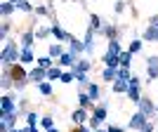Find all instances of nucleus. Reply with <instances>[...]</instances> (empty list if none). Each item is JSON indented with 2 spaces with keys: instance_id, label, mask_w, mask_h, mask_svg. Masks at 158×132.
I'll use <instances>...</instances> for the list:
<instances>
[{
  "instance_id": "obj_1",
  "label": "nucleus",
  "mask_w": 158,
  "mask_h": 132,
  "mask_svg": "<svg viewBox=\"0 0 158 132\" xmlns=\"http://www.w3.org/2000/svg\"><path fill=\"white\" fill-rule=\"evenodd\" d=\"M19 57H21V50H19V45H17L14 40H7V43H5V47H2V66H5V68L14 66Z\"/></svg>"
},
{
  "instance_id": "obj_2",
  "label": "nucleus",
  "mask_w": 158,
  "mask_h": 132,
  "mask_svg": "<svg viewBox=\"0 0 158 132\" xmlns=\"http://www.w3.org/2000/svg\"><path fill=\"white\" fill-rule=\"evenodd\" d=\"M19 111V106H17V101H14L12 94H2V99H0V113H17Z\"/></svg>"
},
{
  "instance_id": "obj_3",
  "label": "nucleus",
  "mask_w": 158,
  "mask_h": 132,
  "mask_svg": "<svg viewBox=\"0 0 158 132\" xmlns=\"http://www.w3.org/2000/svg\"><path fill=\"white\" fill-rule=\"evenodd\" d=\"M149 123V118H146L142 111H137V113H132V118H130V123H127V130H142V127Z\"/></svg>"
},
{
  "instance_id": "obj_4",
  "label": "nucleus",
  "mask_w": 158,
  "mask_h": 132,
  "mask_svg": "<svg viewBox=\"0 0 158 132\" xmlns=\"http://www.w3.org/2000/svg\"><path fill=\"white\" fill-rule=\"evenodd\" d=\"M139 111L144 113L146 118H151V116H156V104H153L149 97H142L139 99Z\"/></svg>"
},
{
  "instance_id": "obj_5",
  "label": "nucleus",
  "mask_w": 158,
  "mask_h": 132,
  "mask_svg": "<svg viewBox=\"0 0 158 132\" xmlns=\"http://www.w3.org/2000/svg\"><path fill=\"white\" fill-rule=\"evenodd\" d=\"M102 61H104L106 68H120V54H116V52H109V50H106Z\"/></svg>"
},
{
  "instance_id": "obj_6",
  "label": "nucleus",
  "mask_w": 158,
  "mask_h": 132,
  "mask_svg": "<svg viewBox=\"0 0 158 132\" xmlns=\"http://www.w3.org/2000/svg\"><path fill=\"white\" fill-rule=\"evenodd\" d=\"M71 123H73V125H85V123H90L87 109H76V111L71 113Z\"/></svg>"
},
{
  "instance_id": "obj_7",
  "label": "nucleus",
  "mask_w": 158,
  "mask_h": 132,
  "mask_svg": "<svg viewBox=\"0 0 158 132\" xmlns=\"http://www.w3.org/2000/svg\"><path fill=\"white\" fill-rule=\"evenodd\" d=\"M45 78H47V68L35 66V68H31V71H28V80H31V83H35V85H40Z\"/></svg>"
},
{
  "instance_id": "obj_8",
  "label": "nucleus",
  "mask_w": 158,
  "mask_h": 132,
  "mask_svg": "<svg viewBox=\"0 0 158 132\" xmlns=\"http://www.w3.org/2000/svg\"><path fill=\"white\" fill-rule=\"evenodd\" d=\"M10 76H12V80L14 83H19V80H28V73L21 68L19 64H14V66H10Z\"/></svg>"
},
{
  "instance_id": "obj_9",
  "label": "nucleus",
  "mask_w": 158,
  "mask_h": 132,
  "mask_svg": "<svg viewBox=\"0 0 158 132\" xmlns=\"http://www.w3.org/2000/svg\"><path fill=\"white\" fill-rule=\"evenodd\" d=\"M90 68H92V59H78L76 64L71 66L73 73H87Z\"/></svg>"
},
{
  "instance_id": "obj_10",
  "label": "nucleus",
  "mask_w": 158,
  "mask_h": 132,
  "mask_svg": "<svg viewBox=\"0 0 158 132\" xmlns=\"http://www.w3.org/2000/svg\"><path fill=\"white\" fill-rule=\"evenodd\" d=\"M35 59V54H33V47H21V57H19V64H33Z\"/></svg>"
},
{
  "instance_id": "obj_11",
  "label": "nucleus",
  "mask_w": 158,
  "mask_h": 132,
  "mask_svg": "<svg viewBox=\"0 0 158 132\" xmlns=\"http://www.w3.org/2000/svg\"><path fill=\"white\" fill-rule=\"evenodd\" d=\"M52 35H54L57 40H66V43H71V38H73L71 33H66L59 24H52Z\"/></svg>"
},
{
  "instance_id": "obj_12",
  "label": "nucleus",
  "mask_w": 158,
  "mask_h": 132,
  "mask_svg": "<svg viewBox=\"0 0 158 132\" xmlns=\"http://www.w3.org/2000/svg\"><path fill=\"white\" fill-rule=\"evenodd\" d=\"M92 118L99 120V123H104V120H106V101H102L99 106L92 109Z\"/></svg>"
},
{
  "instance_id": "obj_13",
  "label": "nucleus",
  "mask_w": 158,
  "mask_h": 132,
  "mask_svg": "<svg viewBox=\"0 0 158 132\" xmlns=\"http://www.w3.org/2000/svg\"><path fill=\"white\" fill-rule=\"evenodd\" d=\"M142 40H146V43H158V28L156 26H146Z\"/></svg>"
},
{
  "instance_id": "obj_14",
  "label": "nucleus",
  "mask_w": 158,
  "mask_h": 132,
  "mask_svg": "<svg viewBox=\"0 0 158 132\" xmlns=\"http://www.w3.org/2000/svg\"><path fill=\"white\" fill-rule=\"evenodd\" d=\"M83 45H85L87 54L94 52V31H92V28H87V35H85V40H83Z\"/></svg>"
},
{
  "instance_id": "obj_15",
  "label": "nucleus",
  "mask_w": 158,
  "mask_h": 132,
  "mask_svg": "<svg viewBox=\"0 0 158 132\" xmlns=\"http://www.w3.org/2000/svg\"><path fill=\"white\" fill-rule=\"evenodd\" d=\"M69 52H71V54H76V57H78L80 52H85V45H83L80 40L71 38V43H69Z\"/></svg>"
},
{
  "instance_id": "obj_16",
  "label": "nucleus",
  "mask_w": 158,
  "mask_h": 132,
  "mask_svg": "<svg viewBox=\"0 0 158 132\" xmlns=\"http://www.w3.org/2000/svg\"><path fill=\"white\" fill-rule=\"evenodd\" d=\"M125 94H127L130 101H135V104H139V99H142V94H139V85H130Z\"/></svg>"
},
{
  "instance_id": "obj_17",
  "label": "nucleus",
  "mask_w": 158,
  "mask_h": 132,
  "mask_svg": "<svg viewBox=\"0 0 158 132\" xmlns=\"http://www.w3.org/2000/svg\"><path fill=\"white\" fill-rule=\"evenodd\" d=\"M47 54H50L52 59H61V54H64V47L57 45V43H52V45L47 47Z\"/></svg>"
},
{
  "instance_id": "obj_18",
  "label": "nucleus",
  "mask_w": 158,
  "mask_h": 132,
  "mask_svg": "<svg viewBox=\"0 0 158 132\" xmlns=\"http://www.w3.org/2000/svg\"><path fill=\"white\" fill-rule=\"evenodd\" d=\"M78 104L80 109H92V97L87 92H78Z\"/></svg>"
},
{
  "instance_id": "obj_19",
  "label": "nucleus",
  "mask_w": 158,
  "mask_h": 132,
  "mask_svg": "<svg viewBox=\"0 0 158 132\" xmlns=\"http://www.w3.org/2000/svg\"><path fill=\"white\" fill-rule=\"evenodd\" d=\"M76 61H78V57H76V54L64 52V54H61V59H59V66H73Z\"/></svg>"
},
{
  "instance_id": "obj_20",
  "label": "nucleus",
  "mask_w": 158,
  "mask_h": 132,
  "mask_svg": "<svg viewBox=\"0 0 158 132\" xmlns=\"http://www.w3.org/2000/svg\"><path fill=\"white\" fill-rule=\"evenodd\" d=\"M102 78H104L106 83H116V80H118V68H104Z\"/></svg>"
},
{
  "instance_id": "obj_21",
  "label": "nucleus",
  "mask_w": 158,
  "mask_h": 132,
  "mask_svg": "<svg viewBox=\"0 0 158 132\" xmlns=\"http://www.w3.org/2000/svg\"><path fill=\"white\" fill-rule=\"evenodd\" d=\"M85 90H87V94L92 97V101H97V99L102 97V90H99V85H97V83H90V85H87Z\"/></svg>"
},
{
  "instance_id": "obj_22",
  "label": "nucleus",
  "mask_w": 158,
  "mask_h": 132,
  "mask_svg": "<svg viewBox=\"0 0 158 132\" xmlns=\"http://www.w3.org/2000/svg\"><path fill=\"white\" fill-rule=\"evenodd\" d=\"M61 76H64V73H61L59 66H52V68L47 71V80H50V83H54V80H61Z\"/></svg>"
},
{
  "instance_id": "obj_23",
  "label": "nucleus",
  "mask_w": 158,
  "mask_h": 132,
  "mask_svg": "<svg viewBox=\"0 0 158 132\" xmlns=\"http://www.w3.org/2000/svg\"><path fill=\"white\" fill-rule=\"evenodd\" d=\"M38 66H40V68H47V71H50V68L54 66V59L50 57V54H45V57H38Z\"/></svg>"
},
{
  "instance_id": "obj_24",
  "label": "nucleus",
  "mask_w": 158,
  "mask_h": 132,
  "mask_svg": "<svg viewBox=\"0 0 158 132\" xmlns=\"http://www.w3.org/2000/svg\"><path fill=\"white\" fill-rule=\"evenodd\" d=\"M33 40H35V33L26 31L24 35H21V47H33Z\"/></svg>"
},
{
  "instance_id": "obj_25",
  "label": "nucleus",
  "mask_w": 158,
  "mask_h": 132,
  "mask_svg": "<svg viewBox=\"0 0 158 132\" xmlns=\"http://www.w3.org/2000/svg\"><path fill=\"white\" fill-rule=\"evenodd\" d=\"M132 64V52L127 50V52H120V68H130Z\"/></svg>"
},
{
  "instance_id": "obj_26",
  "label": "nucleus",
  "mask_w": 158,
  "mask_h": 132,
  "mask_svg": "<svg viewBox=\"0 0 158 132\" xmlns=\"http://www.w3.org/2000/svg\"><path fill=\"white\" fill-rule=\"evenodd\" d=\"M14 10H17V5H14V2H10V0L0 5V12H2V17H10V14H12Z\"/></svg>"
},
{
  "instance_id": "obj_27",
  "label": "nucleus",
  "mask_w": 158,
  "mask_h": 132,
  "mask_svg": "<svg viewBox=\"0 0 158 132\" xmlns=\"http://www.w3.org/2000/svg\"><path fill=\"white\" fill-rule=\"evenodd\" d=\"M90 28H92L94 33H97V31H102V28H104V26H102V19H99L97 14H90Z\"/></svg>"
},
{
  "instance_id": "obj_28",
  "label": "nucleus",
  "mask_w": 158,
  "mask_h": 132,
  "mask_svg": "<svg viewBox=\"0 0 158 132\" xmlns=\"http://www.w3.org/2000/svg\"><path fill=\"white\" fill-rule=\"evenodd\" d=\"M102 33H104V35H106L109 40L118 38V28H116V26H104V28H102Z\"/></svg>"
},
{
  "instance_id": "obj_29",
  "label": "nucleus",
  "mask_w": 158,
  "mask_h": 132,
  "mask_svg": "<svg viewBox=\"0 0 158 132\" xmlns=\"http://www.w3.org/2000/svg\"><path fill=\"white\" fill-rule=\"evenodd\" d=\"M76 76V83H78L80 87H87L90 85V78H87V73H73Z\"/></svg>"
},
{
  "instance_id": "obj_30",
  "label": "nucleus",
  "mask_w": 158,
  "mask_h": 132,
  "mask_svg": "<svg viewBox=\"0 0 158 132\" xmlns=\"http://www.w3.org/2000/svg\"><path fill=\"white\" fill-rule=\"evenodd\" d=\"M127 87H130V83H125V80H116V83H113V92H127Z\"/></svg>"
},
{
  "instance_id": "obj_31",
  "label": "nucleus",
  "mask_w": 158,
  "mask_h": 132,
  "mask_svg": "<svg viewBox=\"0 0 158 132\" xmlns=\"http://www.w3.org/2000/svg\"><path fill=\"white\" fill-rule=\"evenodd\" d=\"M109 52H116V54H120V52H123V50H120V40H118V38L109 40Z\"/></svg>"
},
{
  "instance_id": "obj_32",
  "label": "nucleus",
  "mask_w": 158,
  "mask_h": 132,
  "mask_svg": "<svg viewBox=\"0 0 158 132\" xmlns=\"http://www.w3.org/2000/svg\"><path fill=\"white\" fill-rule=\"evenodd\" d=\"M38 92L43 94V97H50V94H52V85H50V83H40V85H38Z\"/></svg>"
},
{
  "instance_id": "obj_33",
  "label": "nucleus",
  "mask_w": 158,
  "mask_h": 132,
  "mask_svg": "<svg viewBox=\"0 0 158 132\" xmlns=\"http://www.w3.org/2000/svg\"><path fill=\"white\" fill-rule=\"evenodd\" d=\"M40 125L45 127V130H52L54 127V118L52 116H43V118H40Z\"/></svg>"
},
{
  "instance_id": "obj_34",
  "label": "nucleus",
  "mask_w": 158,
  "mask_h": 132,
  "mask_svg": "<svg viewBox=\"0 0 158 132\" xmlns=\"http://www.w3.org/2000/svg\"><path fill=\"white\" fill-rule=\"evenodd\" d=\"M17 10H21V12H33V5L28 0H19V2H17Z\"/></svg>"
},
{
  "instance_id": "obj_35",
  "label": "nucleus",
  "mask_w": 158,
  "mask_h": 132,
  "mask_svg": "<svg viewBox=\"0 0 158 132\" xmlns=\"http://www.w3.org/2000/svg\"><path fill=\"white\" fill-rule=\"evenodd\" d=\"M52 33V26H40L38 31H35V38H47Z\"/></svg>"
},
{
  "instance_id": "obj_36",
  "label": "nucleus",
  "mask_w": 158,
  "mask_h": 132,
  "mask_svg": "<svg viewBox=\"0 0 158 132\" xmlns=\"http://www.w3.org/2000/svg\"><path fill=\"white\" fill-rule=\"evenodd\" d=\"M146 71H149V83H153L158 78V66H146Z\"/></svg>"
},
{
  "instance_id": "obj_37",
  "label": "nucleus",
  "mask_w": 158,
  "mask_h": 132,
  "mask_svg": "<svg viewBox=\"0 0 158 132\" xmlns=\"http://www.w3.org/2000/svg\"><path fill=\"white\" fill-rule=\"evenodd\" d=\"M130 71H127V68H118V80H125V83H130Z\"/></svg>"
},
{
  "instance_id": "obj_38",
  "label": "nucleus",
  "mask_w": 158,
  "mask_h": 132,
  "mask_svg": "<svg viewBox=\"0 0 158 132\" xmlns=\"http://www.w3.org/2000/svg\"><path fill=\"white\" fill-rule=\"evenodd\" d=\"M26 123H28V125H38V116H35V111L26 113Z\"/></svg>"
},
{
  "instance_id": "obj_39",
  "label": "nucleus",
  "mask_w": 158,
  "mask_h": 132,
  "mask_svg": "<svg viewBox=\"0 0 158 132\" xmlns=\"http://www.w3.org/2000/svg\"><path fill=\"white\" fill-rule=\"evenodd\" d=\"M139 50H142V40H132L130 43V52L135 54V52H139Z\"/></svg>"
},
{
  "instance_id": "obj_40",
  "label": "nucleus",
  "mask_w": 158,
  "mask_h": 132,
  "mask_svg": "<svg viewBox=\"0 0 158 132\" xmlns=\"http://www.w3.org/2000/svg\"><path fill=\"white\" fill-rule=\"evenodd\" d=\"M76 80V76H73V71H66L64 76H61V83H73Z\"/></svg>"
},
{
  "instance_id": "obj_41",
  "label": "nucleus",
  "mask_w": 158,
  "mask_h": 132,
  "mask_svg": "<svg viewBox=\"0 0 158 132\" xmlns=\"http://www.w3.org/2000/svg\"><path fill=\"white\" fill-rule=\"evenodd\" d=\"M28 83H31V80H19V83H14V90H17V92H21V90H26Z\"/></svg>"
},
{
  "instance_id": "obj_42",
  "label": "nucleus",
  "mask_w": 158,
  "mask_h": 132,
  "mask_svg": "<svg viewBox=\"0 0 158 132\" xmlns=\"http://www.w3.org/2000/svg\"><path fill=\"white\" fill-rule=\"evenodd\" d=\"M71 132H94V130H92L90 125H76V127H73Z\"/></svg>"
},
{
  "instance_id": "obj_43",
  "label": "nucleus",
  "mask_w": 158,
  "mask_h": 132,
  "mask_svg": "<svg viewBox=\"0 0 158 132\" xmlns=\"http://www.w3.org/2000/svg\"><path fill=\"white\" fill-rule=\"evenodd\" d=\"M7 33H10V24L5 21V24L0 26V40H5V35H7Z\"/></svg>"
},
{
  "instance_id": "obj_44",
  "label": "nucleus",
  "mask_w": 158,
  "mask_h": 132,
  "mask_svg": "<svg viewBox=\"0 0 158 132\" xmlns=\"http://www.w3.org/2000/svg\"><path fill=\"white\" fill-rule=\"evenodd\" d=\"M146 66H158V54H151V57H146Z\"/></svg>"
},
{
  "instance_id": "obj_45",
  "label": "nucleus",
  "mask_w": 158,
  "mask_h": 132,
  "mask_svg": "<svg viewBox=\"0 0 158 132\" xmlns=\"http://www.w3.org/2000/svg\"><path fill=\"white\" fill-rule=\"evenodd\" d=\"M139 132H156V125H153L151 120H149V123H146V125L142 127V130H139Z\"/></svg>"
},
{
  "instance_id": "obj_46",
  "label": "nucleus",
  "mask_w": 158,
  "mask_h": 132,
  "mask_svg": "<svg viewBox=\"0 0 158 132\" xmlns=\"http://www.w3.org/2000/svg\"><path fill=\"white\" fill-rule=\"evenodd\" d=\"M21 132H40V130H38V125H26Z\"/></svg>"
},
{
  "instance_id": "obj_47",
  "label": "nucleus",
  "mask_w": 158,
  "mask_h": 132,
  "mask_svg": "<svg viewBox=\"0 0 158 132\" xmlns=\"http://www.w3.org/2000/svg\"><path fill=\"white\" fill-rule=\"evenodd\" d=\"M47 12H50V7H43V5L35 7V14H47Z\"/></svg>"
},
{
  "instance_id": "obj_48",
  "label": "nucleus",
  "mask_w": 158,
  "mask_h": 132,
  "mask_svg": "<svg viewBox=\"0 0 158 132\" xmlns=\"http://www.w3.org/2000/svg\"><path fill=\"white\" fill-rule=\"evenodd\" d=\"M149 26H156L158 28V14H153L151 19H149Z\"/></svg>"
},
{
  "instance_id": "obj_49",
  "label": "nucleus",
  "mask_w": 158,
  "mask_h": 132,
  "mask_svg": "<svg viewBox=\"0 0 158 132\" xmlns=\"http://www.w3.org/2000/svg\"><path fill=\"white\" fill-rule=\"evenodd\" d=\"M109 132H125V127H118V125H109Z\"/></svg>"
},
{
  "instance_id": "obj_50",
  "label": "nucleus",
  "mask_w": 158,
  "mask_h": 132,
  "mask_svg": "<svg viewBox=\"0 0 158 132\" xmlns=\"http://www.w3.org/2000/svg\"><path fill=\"white\" fill-rule=\"evenodd\" d=\"M123 10H125V2H116V12L120 14V12H123Z\"/></svg>"
},
{
  "instance_id": "obj_51",
  "label": "nucleus",
  "mask_w": 158,
  "mask_h": 132,
  "mask_svg": "<svg viewBox=\"0 0 158 132\" xmlns=\"http://www.w3.org/2000/svg\"><path fill=\"white\" fill-rule=\"evenodd\" d=\"M10 132H21V130H19V127H14V130H10Z\"/></svg>"
},
{
  "instance_id": "obj_52",
  "label": "nucleus",
  "mask_w": 158,
  "mask_h": 132,
  "mask_svg": "<svg viewBox=\"0 0 158 132\" xmlns=\"http://www.w3.org/2000/svg\"><path fill=\"white\" fill-rule=\"evenodd\" d=\"M47 132H59V130H57V127H52V130H47Z\"/></svg>"
},
{
  "instance_id": "obj_53",
  "label": "nucleus",
  "mask_w": 158,
  "mask_h": 132,
  "mask_svg": "<svg viewBox=\"0 0 158 132\" xmlns=\"http://www.w3.org/2000/svg\"><path fill=\"white\" fill-rule=\"evenodd\" d=\"M10 2H14V5H17V2H19V0H10Z\"/></svg>"
},
{
  "instance_id": "obj_54",
  "label": "nucleus",
  "mask_w": 158,
  "mask_h": 132,
  "mask_svg": "<svg viewBox=\"0 0 158 132\" xmlns=\"http://www.w3.org/2000/svg\"><path fill=\"white\" fill-rule=\"evenodd\" d=\"M94 132H106V130H94Z\"/></svg>"
},
{
  "instance_id": "obj_55",
  "label": "nucleus",
  "mask_w": 158,
  "mask_h": 132,
  "mask_svg": "<svg viewBox=\"0 0 158 132\" xmlns=\"http://www.w3.org/2000/svg\"><path fill=\"white\" fill-rule=\"evenodd\" d=\"M156 113H158V104H156Z\"/></svg>"
},
{
  "instance_id": "obj_56",
  "label": "nucleus",
  "mask_w": 158,
  "mask_h": 132,
  "mask_svg": "<svg viewBox=\"0 0 158 132\" xmlns=\"http://www.w3.org/2000/svg\"><path fill=\"white\" fill-rule=\"evenodd\" d=\"M106 132H109V130H106Z\"/></svg>"
},
{
  "instance_id": "obj_57",
  "label": "nucleus",
  "mask_w": 158,
  "mask_h": 132,
  "mask_svg": "<svg viewBox=\"0 0 158 132\" xmlns=\"http://www.w3.org/2000/svg\"><path fill=\"white\" fill-rule=\"evenodd\" d=\"M156 132H158V130H156Z\"/></svg>"
}]
</instances>
